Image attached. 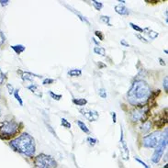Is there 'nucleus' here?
Masks as SVG:
<instances>
[{
    "mask_svg": "<svg viewBox=\"0 0 168 168\" xmlns=\"http://www.w3.org/2000/svg\"><path fill=\"white\" fill-rule=\"evenodd\" d=\"M151 96V88L149 85L143 80L135 81L128 92V100L134 106L143 105Z\"/></svg>",
    "mask_w": 168,
    "mask_h": 168,
    "instance_id": "obj_1",
    "label": "nucleus"
},
{
    "mask_svg": "<svg viewBox=\"0 0 168 168\" xmlns=\"http://www.w3.org/2000/svg\"><path fill=\"white\" fill-rule=\"evenodd\" d=\"M10 146L22 154L31 156L35 153V141L34 139L28 133H23L15 140L10 141Z\"/></svg>",
    "mask_w": 168,
    "mask_h": 168,
    "instance_id": "obj_2",
    "label": "nucleus"
},
{
    "mask_svg": "<svg viewBox=\"0 0 168 168\" xmlns=\"http://www.w3.org/2000/svg\"><path fill=\"white\" fill-rule=\"evenodd\" d=\"M57 163L52 156L46 154H39L35 159L34 168H55Z\"/></svg>",
    "mask_w": 168,
    "mask_h": 168,
    "instance_id": "obj_3",
    "label": "nucleus"
},
{
    "mask_svg": "<svg viewBox=\"0 0 168 168\" xmlns=\"http://www.w3.org/2000/svg\"><path fill=\"white\" fill-rule=\"evenodd\" d=\"M19 130V125L15 121H5L0 125V134L5 137H10L16 134Z\"/></svg>",
    "mask_w": 168,
    "mask_h": 168,
    "instance_id": "obj_4",
    "label": "nucleus"
},
{
    "mask_svg": "<svg viewBox=\"0 0 168 168\" xmlns=\"http://www.w3.org/2000/svg\"><path fill=\"white\" fill-rule=\"evenodd\" d=\"M167 146V131H165V133L162 135V138L159 144L155 147V151H154L153 157H152V161L153 163H158L161 160V158L163 154V152H165V149Z\"/></svg>",
    "mask_w": 168,
    "mask_h": 168,
    "instance_id": "obj_5",
    "label": "nucleus"
},
{
    "mask_svg": "<svg viewBox=\"0 0 168 168\" xmlns=\"http://www.w3.org/2000/svg\"><path fill=\"white\" fill-rule=\"evenodd\" d=\"M162 138L161 132L160 131H154L152 132L151 134L143 137V143L144 147L147 148H155L159 144Z\"/></svg>",
    "mask_w": 168,
    "mask_h": 168,
    "instance_id": "obj_6",
    "label": "nucleus"
},
{
    "mask_svg": "<svg viewBox=\"0 0 168 168\" xmlns=\"http://www.w3.org/2000/svg\"><path fill=\"white\" fill-rule=\"evenodd\" d=\"M146 111H145L144 109H136L134 111H132L131 115V118L132 121H139V120H143V121H145V119L147 118V116H145L146 115Z\"/></svg>",
    "mask_w": 168,
    "mask_h": 168,
    "instance_id": "obj_7",
    "label": "nucleus"
},
{
    "mask_svg": "<svg viewBox=\"0 0 168 168\" xmlns=\"http://www.w3.org/2000/svg\"><path fill=\"white\" fill-rule=\"evenodd\" d=\"M120 144H121V154H122V157L124 160H128L129 159V156H130V152H129V148L127 146V143L124 140V136H123V129L121 127L120 129Z\"/></svg>",
    "mask_w": 168,
    "mask_h": 168,
    "instance_id": "obj_8",
    "label": "nucleus"
},
{
    "mask_svg": "<svg viewBox=\"0 0 168 168\" xmlns=\"http://www.w3.org/2000/svg\"><path fill=\"white\" fill-rule=\"evenodd\" d=\"M80 111L82 112V114L85 116V118H86L89 121H96L98 120L99 118L98 113L95 111V110H91V109H81Z\"/></svg>",
    "mask_w": 168,
    "mask_h": 168,
    "instance_id": "obj_9",
    "label": "nucleus"
},
{
    "mask_svg": "<svg viewBox=\"0 0 168 168\" xmlns=\"http://www.w3.org/2000/svg\"><path fill=\"white\" fill-rule=\"evenodd\" d=\"M115 10L118 13V14L121 15V16H126V15H129L130 14V11L129 9L121 5V4H118L116 7H115Z\"/></svg>",
    "mask_w": 168,
    "mask_h": 168,
    "instance_id": "obj_10",
    "label": "nucleus"
},
{
    "mask_svg": "<svg viewBox=\"0 0 168 168\" xmlns=\"http://www.w3.org/2000/svg\"><path fill=\"white\" fill-rule=\"evenodd\" d=\"M27 88H28V89H29L31 93H33L35 96H39V98H42V93H41V90L39 89V87L37 86H35V85H33V84H32V85L28 86Z\"/></svg>",
    "mask_w": 168,
    "mask_h": 168,
    "instance_id": "obj_11",
    "label": "nucleus"
},
{
    "mask_svg": "<svg viewBox=\"0 0 168 168\" xmlns=\"http://www.w3.org/2000/svg\"><path fill=\"white\" fill-rule=\"evenodd\" d=\"M143 32L148 34V35H149V37H150V39H156V38L158 37V32L153 31V30L150 29H148V28L144 29L143 30Z\"/></svg>",
    "mask_w": 168,
    "mask_h": 168,
    "instance_id": "obj_12",
    "label": "nucleus"
},
{
    "mask_svg": "<svg viewBox=\"0 0 168 168\" xmlns=\"http://www.w3.org/2000/svg\"><path fill=\"white\" fill-rule=\"evenodd\" d=\"M34 76L39 77V78L41 77V76H35V74H32L30 73H22V74H21V77L24 81H31Z\"/></svg>",
    "mask_w": 168,
    "mask_h": 168,
    "instance_id": "obj_13",
    "label": "nucleus"
},
{
    "mask_svg": "<svg viewBox=\"0 0 168 168\" xmlns=\"http://www.w3.org/2000/svg\"><path fill=\"white\" fill-rule=\"evenodd\" d=\"M68 76H72V77H77V76H81L82 74V71L80 69H72L68 71Z\"/></svg>",
    "mask_w": 168,
    "mask_h": 168,
    "instance_id": "obj_14",
    "label": "nucleus"
},
{
    "mask_svg": "<svg viewBox=\"0 0 168 168\" xmlns=\"http://www.w3.org/2000/svg\"><path fill=\"white\" fill-rule=\"evenodd\" d=\"M73 102L77 106H81V107H83V106L87 104V100L85 98H77V99L74 98V99H73Z\"/></svg>",
    "mask_w": 168,
    "mask_h": 168,
    "instance_id": "obj_15",
    "label": "nucleus"
},
{
    "mask_svg": "<svg viewBox=\"0 0 168 168\" xmlns=\"http://www.w3.org/2000/svg\"><path fill=\"white\" fill-rule=\"evenodd\" d=\"M77 125L79 126V128L81 129V131H83L85 133H89V129L86 127V125L84 123L83 121H81V120H77Z\"/></svg>",
    "mask_w": 168,
    "mask_h": 168,
    "instance_id": "obj_16",
    "label": "nucleus"
},
{
    "mask_svg": "<svg viewBox=\"0 0 168 168\" xmlns=\"http://www.w3.org/2000/svg\"><path fill=\"white\" fill-rule=\"evenodd\" d=\"M94 52L96 54H98L101 56H106V50L103 47H95L94 48Z\"/></svg>",
    "mask_w": 168,
    "mask_h": 168,
    "instance_id": "obj_17",
    "label": "nucleus"
},
{
    "mask_svg": "<svg viewBox=\"0 0 168 168\" xmlns=\"http://www.w3.org/2000/svg\"><path fill=\"white\" fill-rule=\"evenodd\" d=\"M11 47H12V49L16 52V54H20L21 52H23L25 51V47L23 45H14Z\"/></svg>",
    "mask_w": 168,
    "mask_h": 168,
    "instance_id": "obj_18",
    "label": "nucleus"
},
{
    "mask_svg": "<svg viewBox=\"0 0 168 168\" xmlns=\"http://www.w3.org/2000/svg\"><path fill=\"white\" fill-rule=\"evenodd\" d=\"M100 20H101V22H103V23L107 24L108 26H112L111 23H110V17H108V16H101Z\"/></svg>",
    "mask_w": 168,
    "mask_h": 168,
    "instance_id": "obj_19",
    "label": "nucleus"
},
{
    "mask_svg": "<svg viewBox=\"0 0 168 168\" xmlns=\"http://www.w3.org/2000/svg\"><path fill=\"white\" fill-rule=\"evenodd\" d=\"M92 4L93 6L95 7V8L96 10H101V8L103 7V4L101 2H98V1H96V0H94V1H92Z\"/></svg>",
    "mask_w": 168,
    "mask_h": 168,
    "instance_id": "obj_20",
    "label": "nucleus"
},
{
    "mask_svg": "<svg viewBox=\"0 0 168 168\" xmlns=\"http://www.w3.org/2000/svg\"><path fill=\"white\" fill-rule=\"evenodd\" d=\"M70 8H71V9H73V8H72V7H70ZM72 11H73V12L74 13V14H76V15H77V16L79 17V19H81V20H82L83 22H86V23H87V24H89V22H88V20H87V19H86V17H84L83 15H81V14H80V13H79V12H76V10H74V9H73Z\"/></svg>",
    "mask_w": 168,
    "mask_h": 168,
    "instance_id": "obj_21",
    "label": "nucleus"
},
{
    "mask_svg": "<svg viewBox=\"0 0 168 168\" xmlns=\"http://www.w3.org/2000/svg\"><path fill=\"white\" fill-rule=\"evenodd\" d=\"M61 124L63 125L64 128H66V129H70L71 128V123L67 120L66 118H61Z\"/></svg>",
    "mask_w": 168,
    "mask_h": 168,
    "instance_id": "obj_22",
    "label": "nucleus"
},
{
    "mask_svg": "<svg viewBox=\"0 0 168 168\" xmlns=\"http://www.w3.org/2000/svg\"><path fill=\"white\" fill-rule=\"evenodd\" d=\"M19 90H15L14 91V96H15V98H16V99L19 101V105L20 106H23V101H22V99H21V98H20V96L19 95Z\"/></svg>",
    "mask_w": 168,
    "mask_h": 168,
    "instance_id": "obj_23",
    "label": "nucleus"
},
{
    "mask_svg": "<svg viewBox=\"0 0 168 168\" xmlns=\"http://www.w3.org/2000/svg\"><path fill=\"white\" fill-rule=\"evenodd\" d=\"M150 128H151V123H150L149 121H146V122L143 123V126L141 131H143V132H146L150 130Z\"/></svg>",
    "mask_w": 168,
    "mask_h": 168,
    "instance_id": "obj_24",
    "label": "nucleus"
},
{
    "mask_svg": "<svg viewBox=\"0 0 168 168\" xmlns=\"http://www.w3.org/2000/svg\"><path fill=\"white\" fill-rule=\"evenodd\" d=\"M98 95H99L100 98H107V91H106L104 88H101V89L98 90Z\"/></svg>",
    "mask_w": 168,
    "mask_h": 168,
    "instance_id": "obj_25",
    "label": "nucleus"
},
{
    "mask_svg": "<svg viewBox=\"0 0 168 168\" xmlns=\"http://www.w3.org/2000/svg\"><path fill=\"white\" fill-rule=\"evenodd\" d=\"M130 25H131V27L134 30H136V31H139V32H143V29H141V28H140V27H138V26H136L135 24H133V23H130Z\"/></svg>",
    "mask_w": 168,
    "mask_h": 168,
    "instance_id": "obj_26",
    "label": "nucleus"
},
{
    "mask_svg": "<svg viewBox=\"0 0 168 168\" xmlns=\"http://www.w3.org/2000/svg\"><path fill=\"white\" fill-rule=\"evenodd\" d=\"M50 95H51L52 98L54 99H55V100H60L62 98V95H56V94H54V93L52 92V91H50Z\"/></svg>",
    "mask_w": 168,
    "mask_h": 168,
    "instance_id": "obj_27",
    "label": "nucleus"
},
{
    "mask_svg": "<svg viewBox=\"0 0 168 168\" xmlns=\"http://www.w3.org/2000/svg\"><path fill=\"white\" fill-rule=\"evenodd\" d=\"M87 141L89 143V144L91 145V146H94L98 141H96V139H95V138H91V137H89V138H87Z\"/></svg>",
    "mask_w": 168,
    "mask_h": 168,
    "instance_id": "obj_28",
    "label": "nucleus"
},
{
    "mask_svg": "<svg viewBox=\"0 0 168 168\" xmlns=\"http://www.w3.org/2000/svg\"><path fill=\"white\" fill-rule=\"evenodd\" d=\"M54 82V79H51V78H46V79H44L42 84L43 85H50V84H52Z\"/></svg>",
    "mask_w": 168,
    "mask_h": 168,
    "instance_id": "obj_29",
    "label": "nucleus"
},
{
    "mask_svg": "<svg viewBox=\"0 0 168 168\" xmlns=\"http://www.w3.org/2000/svg\"><path fill=\"white\" fill-rule=\"evenodd\" d=\"M95 34H96V36H98L99 38L100 41H104V35L103 33L101 32V31H98V30H96L95 31Z\"/></svg>",
    "mask_w": 168,
    "mask_h": 168,
    "instance_id": "obj_30",
    "label": "nucleus"
},
{
    "mask_svg": "<svg viewBox=\"0 0 168 168\" xmlns=\"http://www.w3.org/2000/svg\"><path fill=\"white\" fill-rule=\"evenodd\" d=\"M7 89H8V92H9V94H13L14 93V87H13L10 84H7Z\"/></svg>",
    "mask_w": 168,
    "mask_h": 168,
    "instance_id": "obj_31",
    "label": "nucleus"
},
{
    "mask_svg": "<svg viewBox=\"0 0 168 168\" xmlns=\"http://www.w3.org/2000/svg\"><path fill=\"white\" fill-rule=\"evenodd\" d=\"M135 160L137 161V162H139L140 163H141V165H143V166H144L145 168H151V167H149L147 165H146V163H145L144 162H143V161H141V160H140V159L139 158H137V157H135Z\"/></svg>",
    "mask_w": 168,
    "mask_h": 168,
    "instance_id": "obj_32",
    "label": "nucleus"
},
{
    "mask_svg": "<svg viewBox=\"0 0 168 168\" xmlns=\"http://www.w3.org/2000/svg\"><path fill=\"white\" fill-rule=\"evenodd\" d=\"M167 81H168V78L165 76V79H163V88L165 89V92H167L168 88H167Z\"/></svg>",
    "mask_w": 168,
    "mask_h": 168,
    "instance_id": "obj_33",
    "label": "nucleus"
},
{
    "mask_svg": "<svg viewBox=\"0 0 168 168\" xmlns=\"http://www.w3.org/2000/svg\"><path fill=\"white\" fill-rule=\"evenodd\" d=\"M135 35H136V37H138L143 42H144V43H148V41H147V39H145V38H143V37H141L140 34H135Z\"/></svg>",
    "mask_w": 168,
    "mask_h": 168,
    "instance_id": "obj_34",
    "label": "nucleus"
},
{
    "mask_svg": "<svg viewBox=\"0 0 168 168\" xmlns=\"http://www.w3.org/2000/svg\"><path fill=\"white\" fill-rule=\"evenodd\" d=\"M112 118H113V123H116V121H117V114L115 112H112Z\"/></svg>",
    "mask_w": 168,
    "mask_h": 168,
    "instance_id": "obj_35",
    "label": "nucleus"
},
{
    "mask_svg": "<svg viewBox=\"0 0 168 168\" xmlns=\"http://www.w3.org/2000/svg\"><path fill=\"white\" fill-rule=\"evenodd\" d=\"M4 77H5V76H4V74L0 71V84H1L4 80Z\"/></svg>",
    "mask_w": 168,
    "mask_h": 168,
    "instance_id": "obj_36",
    "label": "nucleus"
},
{
    "mask_svg": "<svg viewBox=\"0 0 168 168\" xmlns=\"http://www.w3.org/2000/svg\"><path fill=\"white\" fill-rule=\"evenodd\" d=\"M8 3H9V1H7H7H0V4H1L2 6H7Z\"/></svg>",
    "mask_w": 168,
    "mask_h": 168,
    "instance_id": "obj_37",
    "label": "nucleus"
},
{
    "mask_svg": "<svg viewBox=\"0 0 168 168\" xmlns=\"http://www.w3.org/2000/svg\"><path fill=\"white\" fill-rule=\"evenodd\" d=\"M120 42H121V44H123V45H125V46H129V44H128V43H126L124 39H122V41H121Z\"/></svg>",
    "mask_w": 168,
    "mask_h": 168,
    "instance_id": "obj_38",
    "label": "nucleus"
},
{
    "mask_svg": "<svg viewBox=\"0 0 168 168\" xmlns=\"http://www.w3.org/2000/svg\"><path fill=\"white\" fill-rule=\"evenodd\" d=\"M159 61H160V64H161L162 65H165V63H163V61L162 58H159Z\"/></svg>",
    "mask_w": 168,
    "mask_h": 168,
    "instance_id": "obj_39",
    "label": "nucleus"
},
{
    "mask_svg": "<svg viewBox=\"0 0 168 168\" xmlns=\"http://www.w3.org/2000/svg\"><path fill=\"white\" fill-rule=\"evenodd\" d=\"M0 115H1V112H0Z\"/></svg>",
    "mask_w": 168,
    "mask_h": 168,
    "instance_id": "obj_40",
    "label": "nucleus"
}]
</instances>
